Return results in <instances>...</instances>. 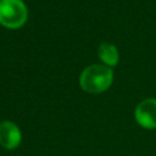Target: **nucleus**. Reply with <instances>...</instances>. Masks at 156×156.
Returning <instances> with one entry per match:
<instances>
[{
	"instance_id": "obj_1",
	"label": "nucleus",
	"mask_w": 156,
	"mask_h": 156,
	"mask_svg": "<svg viewBox=\"0 0 156 156\" xmlns=\"http://www.w3.org/2000/svg\"><path fill=\"white\" fill-rule=\"evenodd\" d=\"M113 80V72L105 65H91L83 69L79 76L80 88L89 94H99L110 88Z\"/></svg>"
},
{
	"instance_id": "obj_2",
	"label": "nucleus",
	"mask_w": 156,
	"mask_h": 156,
	"mask_svg": "<svg viewBox=\"0 0 156 156\" xmlns=\"http://www.w3.org/2000/svg\"><path fill=\"white\" fill-rule=\"evenodd\" d=\"M28 18L27 6L22 0H0V24L9 29L21 28Z\"/></svg>"
},
{
	"instance_id": "obj_3",
	"label": "nucleus",
	"mask_w": 156,
	"mask_h": 156,
	"mask_svg": "<svg viewBox=\"0 0 156 156\" xmlns=\"http://www.w3.org/2000/svg\"><path fill=\"white\" fill-rule=\"evenodd\" d=\"M135 121L146 129L156 128V99H146L141 101L134 111Z\"/></svg>"
},
{
	"instance_id": "obj_4",
	"label": "nucleus",
	"mask_w": 156,
	"mask_h": 156,
	"mask_svg": "<svg viewBox=\"0 0 156 156\" xmlns=\"http://www.w3.org/2000/svg\"><path fill=\"white\" fill-rule=\"evenodd\" d=\"M22 140L20 128L11 121L0 122V145L7 150L16 149Z\"/></svg>"
},
{
	"instance_id": "obj_5",
	"label": "nucleus",
	"mask_w": 156,
	"mask_h": 156,
	"mask_svg": "<svg viewBox=\"0 0 156 156\" xmlns=\"http://www.w3.org/2000/svg\"><path fill=\"white\" fill-rule=\"evenodd\" d=\"M99 57L100 60L105 63V66L108 67H113L118 63L119 60V55H118V50L113 44L110 43H101L98 50Z\"/></svg>"
}]
</instances>
